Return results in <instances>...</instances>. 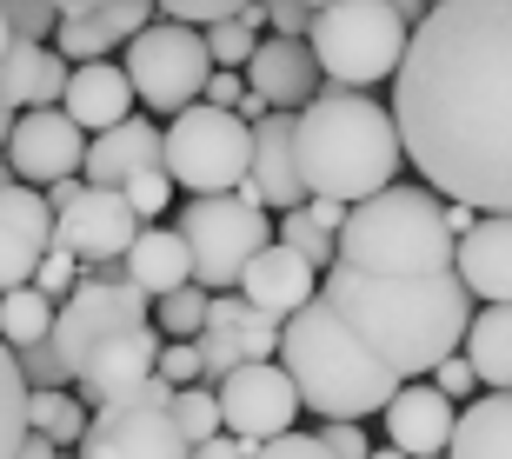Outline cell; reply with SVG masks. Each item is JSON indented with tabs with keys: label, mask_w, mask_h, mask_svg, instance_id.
Masks as SVG:
<instances>
[{
	"label": "cell",
	"mask_w": 512,
	"mask_h": 459,
	"mask_svg": "<svg viewBox=\"0 0 512 459\" xmlns=\"http://www.w3.org/2000/svg\"><path fill=\"white\" fill-rule=\"evenodd\" d=\"M220 406H227V433L233 440H280V433H300V386H293V373H286L280 360H247L240 373H227L220 380Z\"/></svg>",
	"instance_id": "obj_14"
},
{
	"label": "cell",
	"mask_w": 512,
	"mask_h": 459,
	"mask_svg": "<svg viewBox=\"0 0 512 459\" xmlns=\"http://www.w3.org/2000/svg\"><path fill=\"white\" fill-rule=\"evenodd\" d=\"M87 153H94V134L80 127L67 107H34L7 127V167L27 187H60V180H80L87 173Z\"/></svg>",
	"instance_id": "obj_13"
},
{
	"label": "cell",
	"mask_w": 512,
	"mask_h": 459,
	"mask_svg": "<svg viewBox=\"0 0 512 459\" xmlns=\"http://www.w3.org/2000/svg\"><path fill=\"white\" fill-rule=\"evenodd\" d=\"M94 426V406L80 393H60V386H34V433H47L54 446H80Z\"/></svg>",
	"instance_id": "obj_30"
},
{
	"label": "cell",
	"mask_w": 512,
	"mask_h": 459,
	"mask_svg": "<svg viewBox=\"0 0 512 459\" xmlns=\"http://www.w3.org/2000/svg\"><path fill=\"white\" fill-rule=\"evenodd\" d=\"M293 7H306V14H320V7H333V0H293Z\"/></svg>",
	"instance_id": "obj_47"
},
{
	"label": "cell",
	"mask_w": 512,
	"mask_h": 459,
	"mask_svg": "<svg viewBox=\"0 0 512 459\" xmlns=\"http://www.w3.org/2000/svg\"><path fill=\"white\" fill-rule=\"evenodd\" d=\"M147 167H167V134H160V120L133 114L107 134H94V153H87V180L94 187H127L133 173Z\"/></svg>",
	"instance_id": "obj_23"
},
{
	"label": "cell",
	"mask_w": 512,
	"mask_h": 459,
	"mask_svg": "<svg viewBox=\"0 0 512 459\" xmlns=\"http://www.w3.org/2000/svg\"><path fill=\"white\" fill-rule=\"evenodd\" d=\"M160 373H167L173 386H200V380H207V353H200V340H167Z\"/></svg>",
	"instance_id": "obj_38"
},
{
	"label": "cell",
	"mask_w": 512,
	"mask_h": 459,
	"mask_svg": "<svg viewBox=\"0 0 512 459\" xmlns=\"http://www.w3.org/2000/svg\"><path fill=\"white\" fill-rule=\"evenodd\" d=\"M260 446L253 440H233V433H220V440H207V446H193V459H253Z\"/></svg>",
	"instance_id": "obj_43"
},
{
	"label": "cell",
	"mask_w": 512,
	"mask_h": 459,
	"mask_svg": "<svg viewBox=\"0 0 512 459\" xmlns=\"http://www.w3.org/2000/svg\"><path fill=\"white\" fill-rule=\"evenodd\" d=\"M240 293H247L260 313H273V320H293L300 306H313L326 293V273L306 260L300 247H286V240H273V247L260 253L247 267V280H240Z\"/></svg>",
	"instance_id": "obj_22"
},
{
	"label": "cell",
	"mask_w": 512,
	"mask_h": 459,
	"mask_svg": "<svg viewBox=\"0 0 512 459\" xmlns=\"http://www.w3.org/2000/svg\"><path fill=\"white\" fill-rule=\"evenodd\" d=\"M439 459H446V453H439Z\"/></svg>",
	"instance_id": "obj_49"
},
{
	"label": "cell",
	"mask_w": 512,
	"mask_h": 459,
	"mask_svg": "<svg viewBox=\"0 0 512 459\" xmlns=\"http://www.w3.org/2000/svg\"><path fill=\"white\" fill-rule=\"evenodd\" d=\"M253 459H333V453H326L320 433H280V440H266Z\"/></svg>",
	"instance_id": "obj_41"
},
{
	"label": "cell",
	"mask_w": 512,
	"mask_h": 459,
	"mask_svg": "<svg viewBox=\"0 0 512 459\" xmlns=\"http://www.w3.org/2000/svg\"><path fill=\"white\" fill-rule=\"evenodd\" d=\"M406 167V140H399V114L366 87H326L300 114V173L306 193L320 200H346L360 207L373 193L399 187Z\"/></svg>",
	"instance_id": "obj_3"
},
{
	"label": "cell",
	"mask_w": 512,
	"mask_h": 459,
	"mask_svg": "<svg viewBox=\"0 0 512 459\" xmlns=\"http://www.w3.org/2000/svg\"><path fill=\"white\" fill-rule=\"evenodd\" d=\"M280 240H286V247H300L306 253V260H313V267H320V273H333V267H340V233H326L320 227V220H313V213H280Z\"/></svg>",
	"instance_id": "obj_34"
},
{
	"label": "cell",
	"mask_w": 512,
	"mask_h": 459,
	"mask_svg": "<svg viewBox=\"0 0 512 459\" xmlns=\"http://www.w3.org/2000/svg\"><path fill=\"white\" fill-rule=\"evenodd\" d=\"M40 7H54V14H87V7H107V0H40Z\"/></svg>",
	"instance_id": "obj_45"
},
{
	"label": "cell",
	"mask_w": 512,
	"mask_h": 459,
	"mask_svg": "<svg viewBox=\"0 0 512 459\" xmlns=\"http://www.w3.org/2000/svg\"><path fill=\"white\" fill-rule=\"evenodd\" d=\"M380 420H386V446H399V453H413V459H439L459 433V400L439 393L433 380H406Z\"/></svg>",
	"instance_id": "obj_19"
},
{
	"label": "cell",
	"mask_w": 512,
	"mask_h": 459,
	"mask_svg": "<svg viewBox=\"0 0 512 459\" xmlns=\"http://www.w3.org/2000/svg\"><path fill=\"white\" fill-rule=\"evenodd\" d=\"M160 7L153 0H107V7H87V14H54V47L67 60H114V47H133V34H147Z\"/></svg>",
	"instance_id": "obj_21"
},
{
	"label": "cell",
	"mask_w": 512,
	"mask_h": 459,
	"mask_svg": "<svg viewBox=\"0 0 512 459\" xmlns=\"http://www.w3.org/2000/svg\"><path fill=\"white\" fill-rule=\"evenodd\" d=\"M466 360L479 366V386L486 393H512V300H493V306L473 313Z\"/></svg>",
	"instance_id": "obj_28"
},
{
	"label": "cell",
	"mask_w": 512,
	"mask_h": 459,
	"mask_svg": "<svg viewBox=\"0 0 512 459\" xmlns=\"http://www.w3.org/2000/svg\"><path fill=\"white\" fill-rule=\"evenodd\" d=\"M393 114L433 193L512 213V0H446L419 20Z\"/></svg>",
	"instance_id": "obj_1"
},
{
	"label": "cell",
	"mask_w": 512,
	"mask_h": 459,
	"mask_svg": "<svg viewBox=\"0 0 512 459\" xmlns=\"http://www.w3.org/2000/svg\"><path fill=\"white\" fill-rule=\"evenodd\" d=\"M459 280L473 300H512V213H479V227L459 240Z\"/></svg>",
	"instance_id": "obj_25"
},
{
	"label": "cell",
	"mask_w": 512,
	"mask_h": 459,
	"mask_svg": "<svg viewBox=\"0 0 512 459\" xmlns=\"http://www.w3.org/2000/svg\"><path fill=\"white\" fill-rule=\"evenodd\" d=\"M240 193L266 213H300L313 200L300 173V114H266L253 127V173Z\"/></svg>",
	"instance_id": "obj_16"
},
{
	"label": "cell",
	"mask_w": 512,
	"mask_h": 459,
	"mask_svg": "<svg viewBox=\"0 0 512 459\" xmlns=\"http://www.w3.org/2000/svg\"><path fill=\"white\" fill-rule=\"evenodd\" d=\"M207 313H213V293L200 287V280L167 293V300H153V320H160L167 340H200V333H207Z\"/></svg>",
	"instance_id": "obj_32"
},
{
	"label": "cell",
	"mask_w": 512,
	"mask_h": 459,
	"mask_svg": "<svg viewBox=\"0 0 512 459\" xmlns=\"http://www.w3.org/2000/svg\"><path fill=\"white\" fill-rule=\"evenodd\" d=\"M120 67H127V80H133V94H140V107H147L153 120L167 114V120H180L187 107H200L207 100V87H213V47H207V34L200 27H187V20H153L147 34H133V47L120 54Z\"/></svg>",
	"instance_id": "obj_7"
},
{
	"label": "cell",
	"mask_w": 512,
	"mask_h": 459,
	"mask_svg": "<svg viewBox=\"0 0 512 459\" xmlns=\"http://www.w3.org/2000/svg\"><path fill=\"white\" fill-rule=\"evenodd\" d=\"M167 173L180 180V193H240L253 173V120L213 100L187 107L180 120H167Z\"/></svg>",
	"instance_id": "obj_9"
},
{
	"label": "cell",
	"mask_w": 512,
	"mask_h": 459,
	"mask_svg": "<svg viewBox=\"0 0 512 459\" xmlns=\"http://www.w3.org/2000/svg\"><path fill=\"white\" fill-rule=\"evenodd\" d=\"M260 27H266V7H260V0H253L247 14H233V20H213V27H207L213 67H233V74H247L253 54H260Z\"/></svg>",
	"instance_id": "obj_31"
},
{
	"label": "cell",
	"mask_w": 512,
	"mask_h": 459,
	"mask_svg": "<svg viewBox=\"0 0 512 459\" xmlns=\"http://www.w3.org/2000/svg\"><path fill=\"white\" fill-rule=\"evenodd\" d=\"M133 80L120 60H80L74 80H67V114L87 127V134H107V127H120V120H133Z\"/></svg>",
	"instance_id": "obj_24"
},
{
	"label": "cell",
	"mask_w": 512,
	"mask_h": 459,
	"mask_svg": "<svg viewBox=\"0 0 512 459\" xmlns=\"http://www.w3.org/2000/svg\"><path fill=\"white\" fill-rule=\"evenodd\" d=\"M173 400H180V386L167 373H153L140 393L94 406V426L74 446V459H193V440L180 433Z\"/></svg>",
	"instance_id": "obj_10"
},
{
	"label": "cell",
	"mask_w": 512,
	"mask_h": 459,
	"mask_svg": "<svg viewBox=\"0 0 512 459\" xmlns=\"http://www.w3.org/2000/svg\"><path fill=\"white\" fill-rule=\"evenodd\" d=\"M247 94H253L247 74H233V67H220V74H213V87H207L213 107H233V114H240V100H247Z\"/></svg>",
	"instance_id": "obj_42"
},
{
	"label": "cell",
	"mask_w": 512,
	"mask_h": 459,
	"mask_svg": "<svg viewBox=\"0 0 512 459\" xmlns=\"http://www.w3.org/2000/svg\"><path fill=\"white\" fill-rule=\"evenodd\" d=\"M160 353H167V333H160V320L133 326V333H120V340H107L94 353V360L74 373V393L87 406H114L127 400V393H140V386L160 373Z\"/></svg>",
	"instance_id": "obj_18"
},
{
	"label": "cell",
	"mask_w": 512,
	"mask_h": 459,
	"mask_svg": "<svg viewBox=\"0 0 512 459\" xmlns=\"http://www.w3.org/2000/svg\"><path fill=\"white\" fill-rule=\"evenodd\" d=\"M173 193H180V180H173L167 167H147V173H133V180H127V200H133V213H140L147 227H160V213H167Z\"/></svg>",
	"instance_id": "obj_35"
},
{
	"label": "cell",
	"mask_w": 512,
	"mask_h": 459,
	"mask_svg": "<svg viewBox=\"0 0 512 459\" xmlns=\"http://www.w3.org/2000/svg\"><path fill=\"white\" fill-rule=\"evenodd\" d=\"M247 87L273 114H306L326 94V67H320V54H313L306 34H266L253 67H247Z\"/></svg>",
	"instance_id": "obj_17"
},
{
	"label": "cell",
	"mask_w": 512,
	"mask_h": 459,
	"mask_svg": "<svg viewBox=\"0 0 512 459\" xmlns=\"http://www.w3.org/2000/svg\"><path fill=\"white\" fill-rule=\"evenodd\" d=\"M173 413H180V433H187L193 446H207L227 433V406H220V386H180V400H173Z\"/></svg>",
	"instance_id": "obj_33"
},
{
	"label": "cell",
	"mask_w": 512,
	"mask_h": 459,
	"mask_svg": "<svg viewBox=\"0 0 512 459\" xmlns=\"http://www.w3.org/2000/svg\"><path fill=\"white\" fill-rule=\"evenodd\" d=\"M147 320H153V300L133 287V280H100V273H87V280L60 300L54 346H60V360H67V373H80L107 340H120V333H133V326H147Z\"/></svg>",
	"instance_id": "obj_12"
},
{
	"label": "cell",
	"mask_w": 512,
	"mask_h": 459,
	"mask_svg": "<svg viewBox=\"0 0 512 459\" xmlns=\"http://www.w3.org/2000/svg\"><path fill=\"white\" fill-rule=\"evenodd\" d=\"M67 80H74V60L47 47L34 34H14L7 40V80H0V107H7V127L34 107H60L67 100Z\"/></svg>",
	"instance_id": "obj_20"
},
{
	"label": "cell",
	"mask_w": 512,
	"mask_h": 459,
	"mask_svg": "<svg viewBox=\"0 0 512 459\" xmlns=\"http://www.w3.org/2000/svg\"><path fill=\"white\" fill-rule=\"evenodd\" d=\"M167 20H187V27H213V20H233V14H247L253 0H153Z\"/></svg>",
	"instance_id": "obj_36"
},
{
	"label": "cell",
	"mask_w": 512,
	"mask_h": 459,
	"mask_svg": "<svg viewBox=\"0 0 512 459\" xmlns=\"http://www.w3.org/2000/svg\"><path fill=\"white\" fill-rule=\"evenodd\" d=\"M60 326V300L40 287H7V300H0V333H7V346L14 353H27V346L54 340Z\"/></svg>",
	"instance_id": "obj_29"
},
{
	"label": "cell",
	"mask_w": 512,
	"mask_h": 459,
	"mask_svg": "<svg viewBox=\"0 0 512 459\" xmlns=\"http://www.w3.org/2000/svg\"><path fill=\"white\" fill-rule=\"evenodd\" d=\"M326 300L360 326L366 346L399 380H433V366L466 353V333H473V287L459 280V267L386 280V273H360L340 260L326 273Z\"/></svg>",
	"instance_id": "obj_2"
},
{
	"label": "cell",
	"mask_w": 512,
	"mask_h": 459,
	"mask_svg": "<svg viewBox=\"0 0 512 459\" xmlns=\"http://www.w3.org/2000/svg\"><path fill=\"white\" fill-rule=\"evenodd\" d=\"M446 459H512V393H479L459 406V433Z\"/></svg>",
	"instance_id": "obj_27"
},
{
	"label": "cell",
	"mask_w": 512,
	"mask_h": 459,
	"mask_svg": "<svg viewBox=\"0 0 512 459\" xmlns=\"http://www.w3.org/2000/svg\"><path fill=\"white\" fill-rule=\"evenodd\" d=\"M340 260L360 273H386V280H419V273H453L459 267V227L453 200L419 187H386L353 207L340 233Z\"/></svg>",
	"instance_id": "obj_5"
},
{
	"label": "cell",
	"mask_w": 512,
	"mask_h": 459,
	"mask_svg": "<svg viewBox=\"0 0 512 459\" xmlns=\"http://www.w3.org/2000/svg\"><path fill=\"white\" fill-rule=\"evenodd\" d=\"M433 386H439V393H453V400L466 406V400H473V386H479V366L466 360V353H453V360L433 366Z\"/></svg>",
	"instance_id": "obj_40"
},
{
	"label": "cell",
	"mask_w": 512,
	"mask_h": 459,
	"mask_svg": "<svg viewBox=\"0 0 512 459\" xmlns=\"http://www.w3.org/2000/svg\"><path fill=\"white\" fill-rule=\"evenodd\" d=\"M60 247V213L47 193L27 180H7L0 193V280L7 287H34V273L47 267V253Z\"/></svg>",
	"instance_id": "obj_15"
},
{
	"label": "cell",
	"mask_w": 512,
	"mask_h": 459,
	"mask_svg": "<svg viewBox=\"0 0 512 459\" xmlns=\"http://www.w3.org/2000/svg\"><path fill=\"white\" fill-rule=\"evenodd\" d=\"M47 200H54V213H60V247H74L87 267L127 260L133 240H140V227H147V220L133 213L127 187H94L87 173L47 187Z\"/></svg>",
	"instance_id": "obj_11"
},
{
	"label": "cell",
	"mask_w": 512,
	"mask_h": 459,
	"mask_svg": "<svg viewBox=\"0 0 512 459\" xmlns=\"http://www.w3.org/2000/svg\"><path fill=\"white\" fill-rule=\"evenodd\" d=\"M373 459H413V453H399V446H373Z\"/></svg>",
	"instance_id": "obj_46"
},
{
	"label": "cell",
	"mask_w": 512,
	"mask_h": 459,
	"mask_svg": "<svg viewBox=\"0 0 512 459\" xmlns=\"http://www.w3.org/2000/svg\"><path fill=\"white\" fill-rule=\"evenodd\" d=\"M426 7H446V0H426Z\"/></svg>",
	"instance_id": "obj_48"
},
{
	"label": "cell",
	"mask_w": 512,
	"mask_h": 459,
	"mask_svg": "<svg viewBox=\"0 0 512 459\" xmlns=\"http://www.w3.org/2000/svg\"><path fill=\"white\" fill-rule=\"evenodd\" d=\"M306 40L333 87H380V80H399L413 54V20L393 0H333L306 20Z\"/></svg>",
	"instance_id": "obj_6"
},
{
	"label": "cell",
	"mask_w": 512,
	"mask_h": 459,
	"mask_svg": "<svg viewBox=\"0 0 512 459\" xmlns=\"http://www.w3.org/2000/svg\"><path fill=\"white\" fill-rule=\"evenodd\" d=\"M280 366L293 373L306 413H320V420H373V413H386L399 400V386H406L326 293L286 320Z\"/></svg>",
	"instance_id": "obj_4"
},
{
	"label": "cell",
	"mask_w": 512,
	"mask_h": 459,
	"mask_svg": "<svg viewBox=\"0 0 512 459\" xmlns=\"http://www.w3.org/2000/svg\"><path fill=\"white\" fill-rule=\"evenodd\" d=\"M120 267H127V280L147 300H167V293L193 287V247L180 227H140V240H133V253Z\"/></svg>",
	"instance_id": "obj_26"
},
{
	"label": "cell",
	"mask_w": 512,
	"mask_h": 459,
	"mask_svg": "<svg viewBox=\"0 0 512 459\" xmlns=\"http://www.w3.org/2000/svg\"><path fill=\"white\" fill-rule=\"evenodd\" d=\"M80 267H87V260H80L74 247H54V253H47V267L34 273V287H40V293H54V300H67V293H74L80 280H87Z\"/></svg>",
	"instance_id": "obj_37"
},
{
	"label": "cell",
	"mask_w": 512,
	"mask_h": 459,
	"mask_svg": "<svg viewBox=\"0 0 512 459\" xmlns=\"http://www.w3.org/2000/svg\"><path fill=\"white\" fill-rule=\"evenodd\" d=\"M320 440H326V453H333V459H373L360 420H320Z\"/></svg>",
	"instance_id": "obj_39"
},
{
	"label": "cell",
	"mask_w": 512,
	"mask_h": 459,
	"mask_svg": "<svg viewBox=\"0 0 512 459\" xmlns=\"http://www.w3.org/2000/svg\"><path fill=\"white\" fill-rule=\"evenodd\" d=\"M20 459H60V446H54V440H47V433H34V440L20 446Z\"/></svg>",
	"instance_id": "obj_44"
},
{
	"label": "cell",
	"mask_w": 512,
	"mask_h": 459,
	"mask_svg": "<svg viewBox=\"0 0 512 459\" xmlns=\"http://www.w3.org/2000/svg\"><path fill=\"white\" fill-rule=\"evenodd\" d=\"M180 233L193 247V280L207 293H233L253 260L280 240L266 227V207H253L247 193H193L180 213Z\"/></svg>",
	"instance_id": "obj_8"
}]
</instances>
